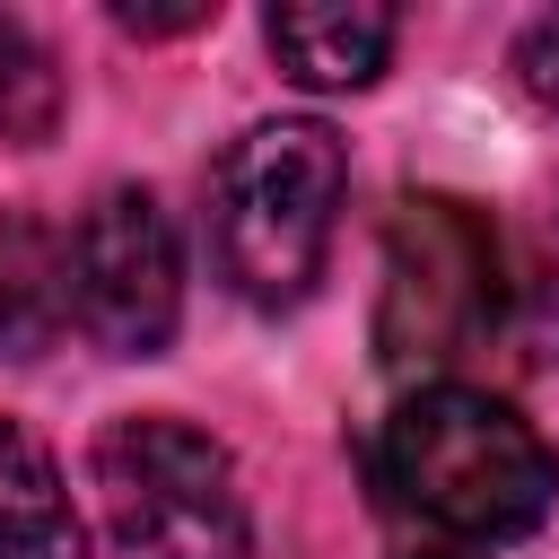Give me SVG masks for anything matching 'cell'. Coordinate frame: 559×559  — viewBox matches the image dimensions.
Listing matches in <instances>:
<instances>
[{"instance_id": "cell-1", "label": "cell", "mask_w": 559, "mask_h": 559, "mask_svg": "<svg viewBox=\"0 0 559 559\" xmlns=\"http://www.w3.org/2000/svg\"><path fill=\"white\" fill-rule=\"evenodd\" d=\"M376 480L402 515H419L463 550L533 533L559 498V454L515 402L480 384H419L411 402H393L376 437Z\"/></svg>"}, {"instance_id": "cell-2", "label": "cell", "mask_w": 559, "mask_h": 559, "mask_svg": "<svg viewBox=\"0 0 559 559\" xmlns=\"http://www.w3.org/2000/svg\"><path fill=\"white\" fill-rule=\"evenodd\" d=\"M349 192V148L332 122H253L210 175V262L245 306H297L323 280L332 218Z\"/></svg>"}, {"instance_id": "cell-3", "label": "cell", "mask_w": 559, "mask_h": 559, "mask_svg": "<svg viewBox=\"0 0 559 559\" xmlns=\"http://www.w3.org/2000/svg\"><path fill=\"white\" fill-rule=\"evenodd\" d=\"M507 323V262L489 210L463 192H402L384 218V288H376V358L393 376H445Z\"/></svg>"}, {"instance_id": "cell-4", "label": "cell", "mask_w": 559, "mask_h": 559, "mask_svg": "<svg viewBox=\"0 0 559 559\" xmlns=\"http://www.w3.org/2000/svg\"><path fill=\"white\" fill-rule=\"evenodd\" d=\"M96 489H105V524L122 559H245L253 550V515H245L227 445L175 411L105 419Z\"/></svg>"}, {"instance_id": "cell-5", "label": "cell", "mask_w": 559, "mask_h": 559, "mask_svg": "<svg viewBox=\"0 0 559 559\" xmlns=\"http://www.w3.org/2000/svg\"><path fill=\"white\" fill-rule=\"evenodd\" d=\"M183 314V253L157 192L114 183L70 227V323L114 358H157Z\"/></svg>"}, {"instance_id": "cell-6", "label": "cell", "mask_w": 559, "mask_h": 559, "mask_svg": "<svg viewBox=\"0 0 559 559\" xmlns=\"http://www.w3.org/2000/svg\"><path fill=\"white\" fill-rule=\"evenodd\" d=\"M402 17L384 0H288L271 9V52L297 87H367L393 52Z\"/></svg>"}, {"instance_id": "cell-7", "label": "cell", "mask_w": 559, "mask_h": 559, "mask_svg": "<svg viewBox=\"0 0 559 559\" xmlns=\"http://www.w3.org/2000/svg\"><path fill=\"white\" fill-rule=\"evenodd\" d=\"M70 323V236L9 210L0 218V358L52 349Z\"/></svg>"}, {"instance_id": "cell-8", "label": "cell", "mask_w": 559, "mask_h": 559, "mask_svg": "<svg viewBox=\"0 0 559 559\" xmlns=\"http://www.w3.org/2000/svg\"><path fill=\"white\" fill-rule=\"evenodd\" d=\"M0 559H87V524L17 419H0Z\"/></svg>"}, {"instance_id": "cell-9", "label": "cell", "mask_w": 559, "mask_h": 559, "mask_svg": "<svg viewBox=\"0 0 559 559\" xmlns=\"http://www.w3.org/2000/svg\"><path fill=\"white\" fill-rule=\"evenodd\" d=\"M61 131V70L26 17H0V140L44 148Z\"/></svg>"}, {"instance_id": "cell-10", "label": "cell", "mask_w": 559, "mask_h": 559, "mask_svg": "<svg viewBox=\"0 0 559 559\" xmlns=\"http://www.w3.org/2000/svg\"><path fill=\"white\" fill-rule=\"evenodd\" d=\"M515 341H524V358H559V245L533 262V280H524V306H515Z\"/></svg>"}, {"instance_id": "cell-11", "label": "cell", "mask_w": 559, "mask_h": 559, "mask_svg": "<svg viewBox=\"0 0 559 559\" xmlns=\"http://www.w3.org/2000/svg\"><path fill=\"white\" fill-rule=\"evenodd\" d=\"M515 87H524L542 114H559V9L515 35Z\"/></svg>"}, {"instance_id": "cell-12", "label": "cell", "mask_w": 559, "mask_h": 559, "mask_svg": "<svg viewBox=\"0 0 559 559\" xmlns=\"http://www.w3.org/2000/svg\"><path fill=\"white\" fill-rule=\"evenodd\" d=\"M201 17H210L201 0H183V9H140V0H122V9H114L122 35H183V26H201Z\"/></svg>"}, {"instance_id": "cell-13", "label": "cell", "mask_w": 559, "mask_h": 559, "mask_svg": "<svg viewBox=\"0 0 559 559\" xmlns=\"http://www.w3.org/2000/svg\"><path fill=\"white\" fill-rule=\"evenodd\" d=\"M411 559H472V550H454V542H437V550H411Z\"/></svg>"}]
</instances>
